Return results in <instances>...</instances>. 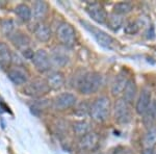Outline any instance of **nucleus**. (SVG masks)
I'll use <instances>...</instances> for the list:
<instances>
[{
  "instance_id": "f257e3e1",
  "label": "nucleus",
  "mask_w": 156,
  "mask_h": 154,
  "mask_svg": "<svg viewBox=\"0 0 156 154\" xmlns=\"http://www.w3.org/2000/svg\"><path fill=\"white\" fill-rule=\"evenodd\" d=\"M103 84V76L98 72L82 73L76 79L75 87L83 95H90L98 92Z\"/></svg>"
},
{
  "instance_id": "f03ea898",
  "label": "nucleus",
  "mask_w": 156,
  "mask_h": 154,
  "mask_svg": "<svg viewBox=\"0 0 156 154\" xmlns=\"http://www.w3.org/2000/svg\"><path fill=\"white\" fill-rule=\"evenodd\" d=\"M112 113V103L106 96H100L90 105V116L94 122L101 124L106 122Z\"/></svg>"
},
{
  "instance_id": "7ed1b4c3",
  "label": "nucleus",
  "mask_w": 156,
  "mask_h": 154,
  "mask_svg": "<svg viewBox=\"0 0 156 154\" xmlns=\"http://www.w3.org/2000/svg\"><path fill=\"white\" fill-rule=\"evenodd\" d=\"M49 91L50 89L46 80L42 79V78H34L25 84L23 92L25 95L30 96V97L40 98L46 95Z\"/></svg>"
},
{
  "instance_id": "20e7f679",
  "label": "nucleus",
  "mask_w": 156,
  "mask_h": 154,
  "mask_svg": "<svg viewBox=\"0 0 156 154\" xmlns=\"http://www.w3.org/2000/svg\"><path fill=\"white\" fill-rule=\"evenodd\" d=\"M80 23L82 24V26H83L87 31H90V34H92V36L95 38V40L98 42V44L101 45L102 47L107 48V49H112V48L115 47V41L105 31H103V30L99 28H96V27L89 24L87 22L80 21Z\"/></svg>"
},
{
  "instance_id": "39448f33",
  "label": "nucleus",
  "mask_w": 156,
  "mask_h": 154,
  "mask_svg": "<svg viewBox=\"0 0 156 154\" xmlns=\"http://www.w3.org/2000/svg\"><path fill=\"white\" fill-rule=\"evenodd\" d=\"M56 36L60 45L71 48L76 43V32L73 26L69 23H62L56 30Z\"/></svg>"
},
{
  "instance_id": "423d86ee",
  "label": "nucleus",
  "mask_w": 156,
  "mask_h": 154,
  "mask_svg": "<svg viewBox=\"0 0 156 154\" xmlns=\"http://www.w3.org/2000/svg\"><path fill=\"white\" fill-rule=\"evenodd\" d=\"M114 117L115 122L119 124H128L131 121L132 115L130 104L123 98H120L115 101L114 106Z\"/></svg>"
},
{
  "instance_id": "0eeeda50",
  "label": "nucleus",
  "mask_w": 156,
  "mask_h": 154,
  "mask_svg": "<svg viewBox=\"0 0 156 154\" xmlns=\"http://www.w3.org/2000/svg\"><path fill=\"white\" fill-rule=\"evenodd\" d=\"M76 103H77L76 96L72 94V93L65 92L55 96L53 101H52V106L56 110H66L75 106Z\"/></svg>"
},
{
  "instance_id": "6e6552de",
  "label": "nucleus",
  "mask_w": 156,
  "mask_h": 154,
  "mask_svg": "<svg viewBox=\"0 0 156 154\" xmlns=\"http://www.w3.org/2000/svg\"><path fill=\"white\" fill-rule=\"evenodd\" d=\"M69 48L59 45V46H55L52 48L51 52H50V59H51V64L55 67H65L69 64L70 62V53L68 51Z\"/></svg>"
},
{
  "instance_id": "1a4fd4ad",
  "label": "nucleus",
  "mask_w": 156,
  "mask_h": 154,
  "mask_svg": "<svg viewBox=\"0 0 156 154\" xmlns=\"http://www.w3.org/2000/svg\"><path fill=\"white\" fill-rule=\"evenodd\" d=\"M31 60H32V64L36 67V69L41 73L49 71L52 67L50 54L45 49L37 50L34 53V56H32Z\"/></svg>"
},
{
  "instance_id": "9d476101",
  "label": "nucleus",
  "mask_w": 156,
  "mask_h": 154,
  "mask_svg": "<svg viewBox=\"0 0 156 154\" xmlns=\"http://www.w3.org/2000/svg\"><path fill=\"white\" fill-rule=\"evenodd\" d=\"M87 15L94 20L95 22L99 24H105L107 21V13L105 11V9L103 7L101 4L98 3V2H92L89 3L85 9Z\"/></svg>"
},
{
  "instance_id": "9b49d317",
  "label": "nucleus",
  "mask_w": 156,
  "mask_h": 154,
  "mask_svg": "<svg viewBox=\"0 0 156 154\" xmlns=\"http://www.w3.org/2000/svg\"><path fill=\"white\" fill-rule=\"evenodd\" d=\"M9 80L16 85H23L28 82L29 73L22 66H15L7 72Z\"/></svg>"
},
{
  "instance_id": "f8f14e48",
  "label": "nucleus",
  "mask_w": 156,
  "mask_h": 154,
  "mask_svg": "<svg viewBox=\"0 0 156 154\" xmlns=\"http://www.w3.org/2000/svg\"><path fill=\"white\" fill-rule=\"evenodd\" d=\"M98 145H99V135L96 132H93V131L80 138L79 143H78L80 150L85 151V152L96 151Z\"/></svg>"
},
{
  "instance_id": "ddd939ff",
  "label": "nucleus",
  "mask_w": 156,
  "mask_h": 154,
  "mask_svg": "<svg viewBox=\"0 0 156 154\" xmlns=\"http://www.w3.org/2000/svg\"><path fill=\"white\" fill-rule=\"evenodd\" d=\"M151 102H152V98H151L150 90L143 89L142 92L140 93V96H138L136 101V105H135V110H136L137 115L144 116V113L149 108Z\"/></svg>"
},
{
  "instance_id": "4468645a",
  "label": "nucleus",
  "mask_w": 156,
  "mask_h": 154,
  "mask_svg": "<svg viewBox=\"0 0 156 154\" xmlns=\"http://www.w3.org/2000/svg\"><path fill=\"white\" fill-rule=\"evenodd\" d=\"M46 82L48 84L50 90H60L62 87L65 85V82H66V78H65V75L62 74L60 71H52L50 72L48 75H47Z\"/></svg>"
},
{
  "instance_id": "2eb2a0df",
  "label": "nucleus",
  "mask_w": 156,
  "mask_h": 154,
  "mask_svg": "<svg viewBox=\"0 0 156 154\" xmlns=\"http://www.w3.org/2000/svg\"><path fill=\"white\" fill-rule=\"evenodd\" d=\"M34 34L37 41L42 43H46L51 39V28L44 21L37 22L34 28Z\"/></svg>"
},
{
  "instance_id": "dca6fc26",
  "label": "nucleus",
  "mask_w": 156,
  "mask_h": 154,
  "mask_svg": "<svg viewBox=\"0 0 156 154\" xmlns=\"http://www.w3.org/2000/svg\"><path fill=\"white\" fill-rule=\"evenodd\" d=\"M48 11H49V5L45 1L37 0V1H34V4H32V9H31L32 17L37 22H42L43 20L46 18V16L48 15Z\"/></svg>"
},
{
  "instance_id": "f3484780",
  "label": "nucleus",
  "mask_w": 156,
  "mask_h": 154,
  "mask_svg": "<svg viewBox=\"0 0 156 154\" xmlns=\"http://www.w3.org/2000/svg\"><path fill=\"white\" fill-rule=\"evenodd\" d=\"M9 39H11L12 45L16 48H18L19 50H21L22 52L30 48V39L24 32L16 31Z\"/></svg>"
},
{
  "instance_id": "a211bd4d",
  "label": "nucleus",
  "mask_w": 156,
  "mask_h": 154,
  "mask_svg": "<svg viewBox=\"0 0 156 154\" xmlns=\"http://www.w3.org/2000/svg\"><path fill=\"white\" fill-rule=\"evenodd\" d=\"M136 94H137L136 83H135L134 80L128 79L126 87H125V89H124V91H123V93H122L123 99L126 101L127 103L131 104L133 101H134L135 97H136Z\"/></svg>"
},
{
  "instance_id": "6ab92c4d",
  "label": "nucleus",
  "mask_w": 156,
  "mask_h": 154,
  "mask_svg": "<svg viewBox=\"0 0 156 154\" xmlns=\"http://www.w3.org/2000/svg\"><path fill=\"white\" fill-rule=\"evenodd\" d=\"M143 122L147 128L153 127L156 124V100H153L151 102L148 110L144 113Z\"/></svg>"
},
{
  "instance_id": "aec40b11",
  "label": "nucleus",
  "mask_w": 156,
  "mask_h": 154,
  "mask_svg": "<svg viewBox=\"0 0 156 154\" xmlns=\"http://www.w3.org/2000/svg\"><path fill=\"white\" fill-rule=\"evenodd\" d=\"M142 145L144 149H150L153 150V148L156 145V125L153 127L148 128L147 132L145 133L142 141Z\"/></svg>"
},
{
  "instance_id": "412c9836",
  "label": "nucleus",
  "mask_w": 156,
  "mask_h": 154,
  "mask_svg": "<svg viewBox=\"0 0 156 154\" xmlns=\"http://www.w3.org/2000/svg\"><path fill=\"white\" fill-rule=\"evenodd\" d=\"M15 14H16V16L18 17L20 21L24 22V23L29 22L32 18L31 9L25 3L18 4L16 6V9H15Z\"/></svg>"
},
{
  "instance_id": "4be33fe9",
  "label": "nucleus",
  "mask_w": 156,
  "mask_h": 154,
  "mask_svg": "<svg viewBox=\"0 0 156 154\" xmlns=\"http://www.w3.org/2000/svg\"><path fill=\"white\" fill-rule=\"evenodd\" d=\"M127 81L128 79L125 75L119 74L118 76H115V80L112 83V94L114 96H119L122 94L127 84Z\"/></svg>"
},
{
  "instance_id": "5701e85b",
  "label": "nucleus",
  "mask_w": 156,
  "mask_h": 154,
  "mask_svg": "<svg viewBox=\"0 0 156 154\" xmlns=\"http://www.w3.org/2000/svg\"><path fill=\"white\" fill-rule=\"evenodd\" d=\"M72 128L75 134L79 136V138H82L83 135L87 134L92 131L90 123L87 122V121H76L72 124Z\"/></svg>"
},
{
  "instance_id": "b1692460",
  "label": "nucleus",
  "mask_w": 156,
  "mask_h": 154,
  "mask_svg": "<svg viewBox=\"0 0 156 154\" xmlns=\"http://www.w3.org/2000/svg\"><path fill=\"white\" fill-rule=\"evenodd\" d=\"M123 23H124L123 16L117 15V14H115V13H112V14L107 16L106 24L112 31H118V30L123 26Z\"/></svg>"
},
{
  "instance_id": "393cba45",
  "label": "nucleus",
  "mask_w": 156,
  "mask_h": 154,
  "mask_svg": "<svg viewBox=\"0 0 156 154\" xmlns=\"http://www.w3.org/2000/svg\"><path fill=\"white\" fill-rule=\"evenodd\" d=\"M0 29H1V32L4 36L9 38H11L16 32V26H15L14 21L9 19L1 20V22H0Z\"/></svg>"
},
{
  "instance_id": "a878e982",
  "label": "nucleus",
  "mask_w": 156,
  "mask_h": 154,
  "mask_svg": "<svg viewBox=\"0 0 156 154\" xmlns=\"http://www.w3.org/2000/svg\"><path fill=\"white\" fill-rule=\"evenodd\" d=\"M12 52L3 43H0V65L7 66L12 62Z\"/></svg>"
},
{
  "instance_id": "bb28decb",
  "label": "nucleus",
  "mask_w": 156,
  "mask_h": 154,
  "mask_svg": "<svg viewBox=\"0 0 156 154\" xmlns=\"http://www.w3.org/2000/svg\"><path fill=\"white\" fill-rule=\"evenodd\" d=\"M132 9H133L132 3L127 2V1L119 2V3L115 4V6H114V13H115V14H117V15H120V16L129 14Z\"/></svg>"
},
{
  "instance_id": "cd10ccee",
  "label": "nucleus",
  "mask_w": 156,
  "mask_h": 154,
  "mask_svg": "<svg viewBox=\"0 0 156 154\" xmlns=\"http://www.w3.org/2000/svg\"><path fill=\"white\" fill-rule=\"evenodd\" d=\"M140 24L136 21H129L125 24L124 26V31L126 32L127 34H136L138 31H140Z\"/></svg>"
},
{
  "instance_id": "c85d7f7f",
  "label": "nucleus",
  "mask_w": 156,
  "mask_h": 154,
  "mask_svg": "<svg viewBox=\"0 0 156 154\" xmlns=\"http://www.w3.org/2000/svg\"><path fill=\"white\" fill-rule=\"evenodd\" d=\"M90 105L89 106L87 102H81V103H79V104H77L75 113H76L78 116H85V115H87V113H90Z\"/></svg>"
},
{
  "instance_id": "c756f323",
  "label": "nucleus",
  "mask_w": 156,
  "mask_h": 154,
  "mask_svg": "<svg viewBox=\"0 0 156 154\" xmlns=\"http://www.w3.org/2000/svg\"><path fill=\"white\" fill-rule=\"evenodd\" d=\"M143 154H153V150H150V149H144Z\"/></svg>"
},
{
  "instance_id": "7c9ffc66",
  "label": "nucleus",
  "mask_w": 156,
  "mask_h": 154,
  "mask_svg": "<svg viewBox=\"0 0 156 154\" xmlns=\"http://www.w3.org/2000/svg\"><path fill=\"white\" fill-rule=\"evenodd\" d=\"M90 154H99V153H97L96 151H93V152H90Z\"/></svg>"
}]
</instances>
